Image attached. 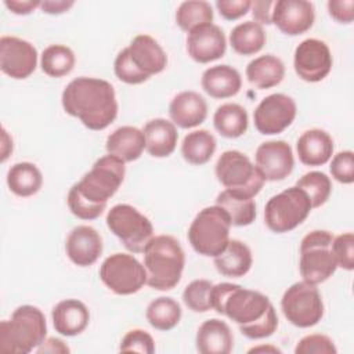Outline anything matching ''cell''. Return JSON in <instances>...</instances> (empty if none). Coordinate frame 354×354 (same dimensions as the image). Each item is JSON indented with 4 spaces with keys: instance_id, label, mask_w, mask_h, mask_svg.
Segmentation results:
<instances>
[{
    "instance_id": "cell-1",
    "label": "cell",
    "mask_w": 354,
    "mask_h": 354,
    "mask_svg": "<svg viewBox=\"0 0 354 354\" xmlns=\"http://www.w3.org/2000/svg\"><path fill=\"white\" fill-rule=\"evenodd\" d=\"M212 310L236 324L239 332L252 340L268 337L278 328V317L270 299L238 283L213 285Z\"/></svg>"
},
{
    "instance_id": "cell-2",
    "label": "cell",
    "mask_w": 354,
    "mask_h": 354,
    "mask_svg": "<svg viewBox=\"0 0 354 354\" xmlns=\"http://www.w3.org/2000/svg\"><path fill=\"white\" fill-rule=\"evenodd\" d=\"M61 102L64 111L90 130L106 129L118 116L113 86L98 77L80 76L66 84Z\"/></svg>"
},
{
    "instance_id": "cell-3",
    "label": "cell",
    "mask_w": 354,
    "mask_h": 354,
    "mask_svg": "<svg viewBox=\"0 0 354 354\" xmlns=\"http://www.w3.org/2000/svg\"><path fill=\"white\" fill-rule=\"evenodd\" d=\"M147 285L155 290H170L181 279L185 254L180 242L171 235L153 236L144 252Z\"/></svg>"
},
{
    "instance_id": "cell-4",
    "label": "cell",
    "mask_w": 354,
    "mask_h": 354,
    "mask_svg": "<svg viewBox=\"0 0 354 354\" xmlns=\"http://www.w3.org/2000/svg\"><path fill=\"white\" fill-rule=\"evenodd\" d=\"M47 337V322L40 308L24 304L14 310L10 319L0 322V351L28 354Z\"/></svg>"
},
{
    "instance_id": "cell-5",
    "label": "cell",
    "mask_w": 354,
    "mask_h": 354,
    "mask_svg": "<svg viewBox=\"0 0 354 354\" xmlns=\"http://www.w3.org/2000/svg\"><path fill=\"white\" fill-rule=\"evenodd\" d=\"M231 220L227 212L214 205L199 210L188 228L192 249L207 257L218 256L230 242Z\"/></svg>"
},
{
    "instance_id": "cell-6",
    "label": "cell",
    "mask_w": 354,
    "mask_h": 354,
    "mask_svg": "<svg viewBox=\"0 0 354 354\" xmlns=\"http://www.w3.org/2000/svg\"><path fill=\"white\" fill-rule=\"evenodd\" d=\"M214 173L225 189L246 198H254L266 183L256 165L236 149L224 151L218 156Z\"/></svg>"
},
{
    "instance_id": "cell-7",
    "label": "cell",
    "mask_w": 354,
    "mask_h": 354,
    "mask_svg": "<svg viewBox=\"0 0 354 354\" xmlns=\"http://www.w3.org/2000/svg\"><path fill=\"white\" fill-rule=\"evenodd\" d=\"M332 241L333 235L325 230H314L301 239L299 271L303 281L318 285L335 274L337 264L330 249Z\"/></svg>"
},
{
    "instance_id": "cell-8",
    "label": "cell",
    "mask_w": 354,
    "mask_h": 354,
    "mask_svg": "<svg viewBox=\"0 0 354 354\" xmlns=\"http://www.w3.org/2000/svg\"><path fill=\"white\" fill-rule=\"evenodd\" d=\"M126 162L115 155L97 159L93 167L75 184L77 191L90 202L106 205L122 185L126 174Z\"/></svg>"
},
{
    "instance_id": "cell-9",
    "label": "cell",
    "mask_w": 354,
    "mask_h": 354,
    "mask_svg": "<svg viewBox=\"0 0 354 354\" xmlns=\"http://www.w3.org/2000/svg\"><path fill=\"white\" fill-rule=\"evenodd\" d=\"M311 209L307 194L293 185L268 199L264 207V223L272 232H289L308 217Z\"/></svg>"
},
{
    "instance_id": "cell-10",
    "label": "cell",
    "mask_w": 354,
    "mask_h": 354,
    "mask_svg": "<svg viewBox=\"0 0 354 354\" xmlns=\"http://www.w3.org/2000/svg\"><path fill=\"white\" fill-rule=\"evenodd\" d=\"M106 225L111 232L131 253H142L153 238L151 220L127 203H118L106 214Z\"/></svg>"
},
{
    "instance_id": "cell-11",
    "label": "cell",
    "mask_w": 354,
    "mask_h": 354,
    "mask_svg": "<svg viewBox=\"0 0 354 354\" xmlns=\"http://www.w3.org/2000/svg\"><path fill=\"white\" fill-rule=\"evenodd\" d=\"M281 310L285 318L297 328H311L324 317V301L317 285L300 281L282 295Z\"/></svg>"
},
{
    "instance_id": "cell-12",
    "label": "cell",
    "mask_w": 354,
    "mask_h": 354,
    "mask_svg": "<svg viewBox=\"0 0 354 354\" xmlns=\"http://www.w3.org/2000/svg\"><path fill=\"white\" fill-rule=\"evenodd\" d=\"M100 279L116 295L127 296L137 293L147 283L144 264L133 254L113 253L100 267Z\"/></svg>"
},
{
    "instance_id": "cell-13",
    "label": "cell",
    "mask_w": 354,
    "mask_h": 354,
    "mask_svg": "<svg viewBox=\"0 0 354 354\" xmlns=\"http://www.w3.org/2000/svg\"><path fill=\"white\" fill-rule=\"evenodd\" d=\"M297 113L296 102L283 93L264 97L253 112L254 127L264 136L279 134L288 129Z\"/></svg>"
},
{
    "instance_id": "cell-14",
    "label": "cell",
    "mask_w": 354,
    "mask_h": 354,
    "mask_svg": "<svg viewBox=\"0 0 354 354\" xmlns=\"http://www.w3.org/2000/svg\"><path fill=\"white\" fill-rule=\"evenodd\" d=\"M332 62L328 44L319 39H306L295 50L293 68L304 82L317 83L324 80L332 69Z\"/></svg>"
},
{
    "instance_id": "cell-15",
    "label": "cell",
    "mask_w": 354,
    "mask_h": 354,
    "mask_svg": "<svg viewBox=\"0 0 354 354\" xmlns=\"http://www.w3.org/2000/svg\"><path fill=\"white\" fill-rule=\"evenodd\" d=\"M37 66V50L32 43L17 36L0 39V69L7 76L21 80L29 77Z\"/></svg>"
},
{
    "instance_id": "cell-16",
    "label": "cell",
    "mask_w": 354,
    "mask_h": 354,
    "mask_svg": "<svg viewBox=\"0 0 354 354\" xmlns=\"http://www.w3.org/2000/svg\"><path fill=\"white\" fill-rule=\"evenodd\" d=\"M256 167L266 181H281L286 178L295 166L290 145L283 140L261 142L254 153Z\"/></svg>"
},
{
    "instance_id": "cell-17",
    "label": "cell",
    "mask_w": 354,
    "mask_h": 354,
    "mask_svg": "<svg viewBox=\"0 0 354 354\" xmlns=\"http://www.w3.org/2000/svg\"><path fill=\"white\" fill-rule=\"evenodd\" d=\"M315 19L314 4L307 0H275L272 24L288 35L297 36L307 32Z\"/></svg>"
},
{
    "instance_id": "cell-18",
    "label": "cell",
    "mask_w": 354,
    "mask_h": 354,
    "mask_svg": "<svg viewBox=\"0 0 354 354\" xmlns=\"http://www.w3.org/2000/svg\"><path fill=\"white\" fill-rule=\"evenodd\" d=\"M227 50L223 29L214 24L201 25L187 35L188 55L199 64H207L221 58Z\"/></svg>"
},
{
    "instance_id": "cell-19",
    "label": "cell",
    "mask_w": 354,
    "mask_h": 354,
    "mask_svg": "<svg viewBox=\"0 0 354 354\" xmlns=\"http://www.w3.org/2000/svg\"><path fill=\"white\" fill-rule=\"evenodd\" d=\"M65 250L73 264L88 267L94 264L102 253V238L95 228L77 225L68 234Z\"/></svg>"
},
{
    "instance_id": "cell-20",
    "label": "cell",
    "mask_w": 354,
    "mask_h": 354,
    "mask_svg": "<svg viewBox=\"0 0 354 354\" xmlns=\"http://www.w3.org/2000/svg\"><path fill=\"white\" fill-rule=\"evenodd\" d=\"M169 116L171 122L181 129L196 127L203 123L207 116L206 100L196 91H181L170 101Z\"/></svg>"
},
{
    "instance_id": "cell-21",
    "label": "cell",
    "mask_w": 354,
    "mask_h": 354,
    "mask_svg": "<svg viewBox=\"0 0 354 354\" xmlns=\"http://www.w3.org/2000/svg\"><path fill=\"white\" fill-rule=\"evenodd\" d=\"M127 48L133 64L148 77L160 73L167 65L165 50L149 35H137Z\"/></svg>"
},
{
    "instance_id": "cell-22",
    "label": "cell",
    "mask_w": 354,
    "mask_h": 354,
    "mask_svg": "<svg viewBox=\"0 0 354 354\" xmlns=\"http://www.w3.org/2000/svg\"><path fill=\"white\" fill-rule=\"evenodd\" d=\"M51 319L55 332L72 337L80 335L87 328L90 311L83 301L77 299H65L54 306Z\"/></svg>"
},
{
    "instance_id": "cell-23",
    "label": "cell",
    "mask_w": 354,
    "mask_h": 354,
    "mask_svg": "<svg viewBox=\"0 0 354 354\" xmlns=\"http://www.w3.org/2000/svg\"><path fill=\"white\" fill-rule=\"evenodd\" d=\"M299 160L306 166H322L333 155V140L321 129L306 130L296 142Z\"/></svg>"
},
{
    "instance_id": "cell-24",
    "label": "cell",
    "mask_w": 354,
    "mask_h": 354,
    "mask_svg": "<svg viewBox=\"0 0 354 354\" xmlns=\"http://www.w3.org/2000/svg\"><path fill=\"white\" fill-rule=\"evenodd\" d=\"M195 343L201 354H230L234 347V336L224 321L212 318L201 324Z\"/></svg>"
},
{
    "instance_id": "cell-25",
    "label": "cell",
    "mask_w": 354,
    "mask_h": 354,
    "mask_svg": "<svg viewBox=\"0 0 354 354\" xmlns=\"http://www.w3.org/2000/svg\"><path fill=\"white\" fill-rule=\"evenodd\" d=\"M201 84L205 93L209 94L212 98L224 100L234 97L239 93L242 79L235 68L221 64L207 68L202 73Z\"/></svg>"
},
{
    "instance_id": "cell-26",
    "label": "cell",
    "mask_w": 354,
    "mask_h": 354,
    "mask_svg": "<svg viewBox=\"0 0 354 354\" xmlns=\"http://www.w3.org/2000/svg\"><path fill=\"white\" fill-rule=\"evenodd\" d=\"M145 149L153 158H166L177 147L178 133L176 124L163 118H156L145 123L142 129Z\"/></svg>"
},
{
    "instance_id": "cell-27",
    "label": "cell",
    "mask_w": 354,
    "mask_h": 354,
    "mask_svg": "<svg viewBox=\"0 0 354 354\" xmlns=\"http://www.w3.org/2000/svg\"><path fill=\"white\" fill-rule=\"evenodd\" d=\"M105 148L109 155H115L123 162H133L142 155L145 137L142 130L134 126H122L108 136Z\"/></svg>"
},
{
    "instance_id": "cell-28",
    "label": "cell",
    "mask_w": 354,
    "mask_h": 354,
    "mask_svg": "<svg viewBox=\"0 0 354 354\" xmlns=\"http://www.w3.org/2000/svg\"><path fill=\"white\" fill-rule=\"evenodd\" d=\"M216 270L230 278H241L246 275L252 267L253 257L249 246L239 239H230L227 248L213 257Z\"/></svg>"
},
{
    "instance_id": "cell-29",
    "label": "cell",
    "mask_w": 354,
    "mask_h": 354,
    "mask_svg": "<svg viewBox=\"0 0 354 354\" xmlns=\"http://www.w3.org/2000/svg\"><path fill=\"white\" fill-rule=\"evenodd\" d=\"M246 77L252 86L264 90L278 86L285 76V65L281 58L264 54L252 59L246 66Z\"/></svg>"
},
{
    "instance_id": "cell-30",
    "label": "cell",
    "mask_w": 354,
    "mask_h": 354,
    "mask_svg": "<svg viewBox=\"0 0 354 354\" xmlns=\"http://www.w3.org/2000/svg\"><path fill=\"white\" fill-rule=\"evenodd\" d=\"M248 112L235 102L220 105L213 115V124L217 133L225 138H238L248 130Z\"/></svg>"
},
{
    "instance_id": "cell-31",
    "label": "cell",
    "mask_w": 354,
    "mask_h": 354,
    "mask_svg": "<svg viewBox=\"0 0 354 354\" xmlns=\"http://www.w3.org/2000/svg\"><path fill=\"white\" fill-rule=\"evenodd\" d=\"M43 176L39 167L30 162L12 165L7 171V185L17 196H32L41 188Z\"/></svg>"
},
{
    "instance_id": "cell-32",
    "label": "cell",
    "mask_w": 354,
    "mask_h": 354,
    "mask_svg": "<svg viewBox=\"0 0 354 354\" xmlns=\"http://www.w3.org/2000/svg\"><path fill=\"white\" fill-rule=\"evenodd\" d=\"M216 147L217 141L214 136L205 129H199L184 137L181 142V155L188 163L201 166L212 159Z\"/></svg>"
},
{
    "instance_id": "cell-33",
    "label": "cell",
    "mask_w": 354,
    "mask_h": 354,
    "mask_svg": "<svg viewBox=\"0 0 354 354\" xmlns=\"http://www.w3.org/2000/svg\"><path fill=\"white\" fill-rule=\"evenodd\" d=\"M216 205L227 212L231 220V225H250L256 218V203L253 198H246L224 189L217 195Z\"/></svg>"
},
{
    "instance_id": "cell-34",
    "label": "cell",
    "mask_w": 354,
    "mask_h": 354,
    "mask_svg": "<svg viewBox=\"0 0 354 354\" xmlns=\"http://www.w3.org/2000/svg\"><path fill=\"white\" fill-rule=\"evenodd\" d=\"M267 36L263 26L254 21H246L236 25L230 33L232 50L241 55H253L266 44Z\"/></svg>"
},
{
    "instance_id": "cell-35",
    "label": "cell",
    "mask_w": 354,
    "mask_h": 354,
    "mask_svg": "<svg viewBox=\"0 0 354 354\" xmlns=\"http://www.w3.org/2000/svg\"><path fill=\"white\" fill-rule=\"evenodd\" d=\"M181 314V307L174 299L162 296L148 304L145 318L152 328L166 332L178 325Z\"/></svg>"
},
{
    "instance_id": "cell-36",
    "label": "cell",
    "mask_w": 354,
    "mask_h": 354,
    "mask_svg": "<svg viewBox=\"0 0 354 354\" xmlns=\"http://www.w3.org/2000/svg\"><path fill=\"white\" fill-rule=\"evenodd\" d=\"M75 62V53L65 44H50L40 57L41 71L50 77H62L71 73Z\"/></svg>"
},
{
    "instance_id": "cell-37",
    "label": "cell",
    "mask_w": 354,
    "mask_h": 354,
    "mask_svg": "<svg viewBox=\"0 0 354 354\" xmlns=\"http://www.w3.org/2000/svg\"><path fill=\"white\" fill-rule=\"evenodd\" d=\"M213 7L205 0L183 1L176 11L177 25L187 33L201 25L213 24Z\"/></svg>"
},
{
    "instance_id": "cell-38",
    "label": "cell",
    "mask_w": 354,
    "mask_h": 354,
    "mask_svg": "<svg viewBox=\"0 0 354 354\" xmlns=\"http://www.w3.org/2000/svg\"><path fill=\"white\" fill-rule=\"evenodd\" d=\"M296 187L301 188L307 194L313 209L322 206L332 192L330 178L325 173L317 170L303 174L296 181Z\"/></svg>"
},
{
    "instance_id": "cell-39",
    "label": "cell",
    "mask_w": 354,
    "mask_h": 354,
    "mask_svg": "<svg viewBox=\"0 0 354 354\" xmlns=\"http://www.w3.org/2000/svg\"><path fill=\"white\" fill-rule=\"evenodd\" d=\"M212 288L209 279H195L189 282L183 292L184 304L194 313H206L212 310Z\"/></svg>"
},
{
    "instance_id": "cell-40",
    "label": "cell",
    "mask_w": 354,
    "mask_h": 354,
    "mask_svg": "<svg viewBox=\"0 0 354 354\" xmlns=\"http://www.w3.org/2000/svg\"><path fill=\"white\" fill-rule=\"evenodd\" d=\"M66 203L69 210L72 212V214H75L77 218L82 220H95L98 218L106 205H98V203H93L90 201H87L75 187V184L71 187L69 192H68V198H66Z\"/></svg>"
},
{
    "instance_id": "cell-41",
    "label": "cell",
    "mask_w": 354,
    "mask_h": 354,
    "mask_svg": "<svg viewBox=\"0 0 354 354\" xmlns=\"http://www.w3.org/2000/svg\"><path fill=\"white\" fill-rule=\"evenodd\" d=\"M113 71L116 77L127 84H141L149 79L133 64L127 47L119 51V54L116 55L113 62Z\"/></svg>"
},
{
    "instance_id": "cell-42",
    "label": "cell",
    "mask_w": 354,
    "mask_h": 354,
    "mask_svg": "<svg viewBox=\"0 0 354 354\" xmlns=\"http://www.w3.org/2000/svg\"><path fill=\"white\" fill-rule=\"evenodd\" d=\"M330 249H332V253H333L337 267H342L347 271H351L354 268V235H353V232H343L337 236H333Z\"/></svg>"
},
{
    "instance_id": "cell-43",
    "label": "cell",
    "mask_w": 354,
    "mask_h": 354,
    "mask_svg": "<svg viewBox=\"0 0 354 354\" xmlns=\"http://www.w3.org/2000/svg\"><path fill=\"white\" fill-rule=\"evenodd\" d=\"M119 351L152 354V353H155V342L147 330L131 329L123 336L120 346H119Z\"/></svg>"
},
{
    "instance_id": "cell-44",
    "label": "cell",
    "mask_w": 354,
    "mask_h": 354,
    "mask_svg": "<svg viewBox=\"0 0 354 354\" xmlns=\"http://www.w3.org/2000/svg\"><path fill=\"white\" fill-rule=\"evenodd\" d=\"M337 348L332 339L326 335L313 333L301 337L296 347L295 354H336Z\"/></svg>"
},
{
    "instance_id": "cell-45",
    "label": "cell",
    "mask_w": 354,
    "mask_h": 354,
    "mask_svg": "<svg viewBox=\"0 0 354 354\" xmlns=\"http://www.w3.org/2000/svg\"><path fill=\"white\" fill-rule=\"evenodd\" d=\"M329 171L332 177L342 184L354 183V153L353 151L337 152L330 162Z\"/></svg>"
},
{
    "instance_id": "cell-46",
    "label": "cell",
    "mask_w": 354,
    "mask_h": 354,
    "mask_svg": "<svg viewBox=\"0 0 354 354\" xmlns=\"http://www.w3.org/2000/svg\"><path fill=\"white\" fill-rule=\"evenodd\" d=\"M250 0H217L216 8L224 19L234 21L238 19L250 10Z\"/></svg>"
},
{
    "instance_id": "cell-47",
    "label": "cell",
    "mask_w": 354,
    "mask_h": 354,
    "mask_svg": "<svg viewBox=\"0 0 354 354\" xmlns=\"http://www.w3.org/2000/svg\"><path fill=\"white\" fill-rule=\"evenodd\" d=\"M329 15L340 22L350 24L354 19V0H329L326 3Z\"/></svg>"
},
{
    "instance_id": "cell-48",
    "label": "cell",
    "mask_w": 354,
    "mask_h": 354,
    "mask_svg": "<svg viewBox=\"0 0 354 354\" xmlns=\"http://www.w3.org/2000/svg\"><path fill=\"white\" fill-rule=\"evenodd\" d=\"M275 6V0H256L252 1V15L254 22L260 25L272 24V10Z\"/></svg>"
},
{
    "instance_id": "cell-49",
    "label": "cell",
    "mask_w": 354,
    "mask_h": 354,
    "mask_svg": "<svg viewBox=\"0 0 354 354\" xmlns=\"http://www.w3.org/2000/svg\"><path fill=\"white\" fill-rule=\"evenodd\" d=\"M40 4L39 0H4V6L17 15H28Z\"/></svg>"
},
{
    "instance_id": "cell-50",
    "label": "cell",
    "mask_w": 354,
    "mask_h": 354,
    "mask_svg": "<svg viewBox=\"0 0 354 354\" xmlns=\"http://www.w3.org/2000/svg\"><path fill=\"white\" fill-rule=\"evenodd\" d=\"M39 354L51 353V354H68L69 347L58 337H46V340L36 348Z\"/></svg>"
},
{
    "instance_id": "cell-51",
    "label": "cell",
    "mask_w": 354,
    "mask_h": 354,
    "mask_svg": "<svg viewBox=\"0 0 354 354\" xmlns=\"http://www.w3.org/2000/svg\"><path fill=\"white\" fill-rule=\"evenodd\" d=\"M75 3L72 0H44L41 1L40 4V8L43 12L46 14H51V15H55V14H62L65 11H68Z\"/></svg>"
},
{
    "instance_id": "cell-52",
    "label": "cell",
    "mask_w": 354,
    "mask_h": 354,
    "mask_svg": "<svg viewBox=\"0 0 354 354\" xmlns=\"http://www.w3.org/2000/svg\"><path fill=\"white\" fill-rule=\"evenodd\" d=\"M12 152V138L7 133V130L1 129V162H6V159Z\"/></svg>"
},
{
    "instance_id": "cell-53",
    "label": "cell",
    "mask_w": 354,
    "mask_h": 354,
    "mask_svg": "<svg viewBox=\"0 0 354 354\" xmlns=\"http://www.w3.org/2000/svg\"><path fill=\"white\" fill-rule=\"evenodd\" d=\"M260 351H270V353H281L278 347L274 346H259V347H252L248 353H260Z\"/></svg>"
}]
</instances>
